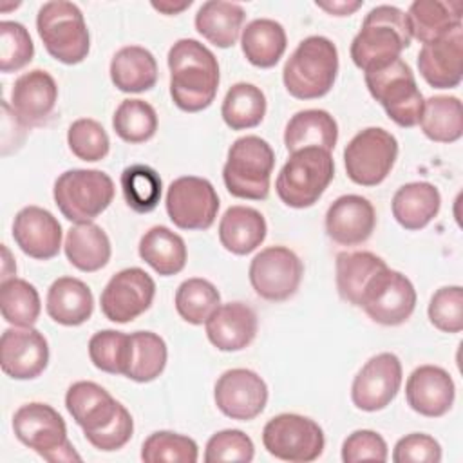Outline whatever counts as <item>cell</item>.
Listing matches in <instances>:
<instances>
[{"label":"cell","instance_id":"36","mask_svg":"<svg viewBox=\"0 0 463 463\" xmlns=\"http://www.w3.org/2000/svg\"><path fill=\"white\" fill-rule=\"evenodd\" d=\"M385 266V260L371 251L338 253L335 260L338 295L351 306L358 307L367 282Z\"/></svg>","mask_w":463,"mask_h":463},{"label":"cell","instance_id":"10","mask_svg":"<svg viewBox=\"0 0 463 463\" xmlns=\"http://www.w3.org/2000/svg\"><path fill=\"white\" fill-rule=\"evenodd\" d=\"M13 432L20 443L34 450L45 461H80L67 438V425L60 412L42 402L22 405L13 416Z\"/></svg>","mask_w":463,"mask_h":463},{"label":"cell","instance_id":"44","mask_svg":"<svg viewBox=\"0 0 463 463\" xmlns=\"http://www.w3.org/2000/svg\"><path fill=\"white\" fill-rule=\"evenodd\" d=\"M141 459L145 463H195L199 447L184 434L157 430L143 441Z\"/></svg>","mask_w":463,"mask_h":463},{"label":"cell","instance_id":"11","mask_svg":"<svg viewBox=\"0 0 463 463\" xmlns=\"http://www.w3.org/2000/svg\"><path fill=\"white\" fill-rule=\"evenodd\" d=\"M262 445L277 459L309 463L322 456L326 438L315 420L295 412H282L264 425Z\"/></svg>","mask_w":463,"mask_h":463},{"label":"cell","instance_id":"34","mask_svg":"<svg viewBox=\"0 0 463 463\" xmlns=\"http://www.w3.org/2000/svg\"><path fill=\"white\" fill-rule=\"evenodd\" d=\"M288 36L284 27L271 18H255L241 33V49L246 60L259 69H271L284 56Z\"/></svg>","mask_w":463,"mask_h":463},{"label":"cell","instance_id":"27","mask_svg":"<svg viewBox=\"0 0 463 463\" xmlns=\"http://www.w3.org/2000/svg\"><path fill=\"white\" fill-rule=\"evenodd\" d=\"M268 224L264 215L251 206H230L219 221L221 246L233 255L255 251L266 239Z\"/></svg>","mask_w":463,"mask_h":463},{"label":"cell","instance_id":"43","mask_svg":"<svg viewBox=\"0 0 463 463\" xmlns=\"http://www.w3.org/2000/svg\"><path fill=\"white\" fill-rule=\"evenodd\" d=\"M157 123L156 109L143 99H123L112 116L114 132L130 145L152 139L157 132Z\"/></svg>","mask_w":463,"mask_h":463},{"label":"cell","instance_id":"46","mask_svg":"<svg viewBox=\"0 0 463 463\" xmlns=\"http://www.w3.org/2000/svg\"><path fill=\"white\" fill-rule=\"evenodd\" d=\"M67 145L78 159L87 163L101 161L110 150L107 130L101 127V123L90 118H80L69 125Z\"/></svg>","mask_w":463,"mask_h":463},{"label":"cell","instance_id":"1","mask_svg":"<svg viewBox=\"0 0 463 463\" xmlns=\"http://www.w3.org/2000/svg\"><path fill=\"white\" fill-rule=\"evenodd\" d=\"M65 407L98 450H119L134 434V420L127 407L94 382H74L65 392Z\"/></svg>","mask_w":463,"mask_h":463},{"label":"cell","instance_id":"48","mask_svg":"<svg viewBox=\"0 0 463 463\" xmlns=\"http://www.w3.org/2000/svg\"><path fill=\"white\" fill-rule=\"evenodd\" d=\"M427 315L430 324L443 333H459L463 329V288L443 286L430 297Z\"/></svg>","mask_w":463,"mask_h":463},{"label":"cell","instance_id":"16","mask_svg":"<svg viewBox=\"0 0 463 463\" xmlns=\"http://www.w3.org/2000/svg\"><path fill=\"white\" fill-rule=\"evenodd\" d=\"M156 282L141 268H125L110 277L101 291L99 306L105 318L127 324L143 315L154 302Z\"/></svg>","mask_w":463,"mask_h":463},{"label":"cell","instance_id":"52","mask_svg":"<svg viewBox=\"0 0 463 463\" xmlns=\"http://www.w3.org/2000/svg\"><path fill=\"white\" fill-rule=\"evenodd\" d=\"M362 4L364 2H360V0H356V2H349V0L347 2L345 0L336 2V0H333V2H317V7L333 14V16H349L356 9H360Z\"/></svg>","mask_w":463,"mask_h":463},{"label":"cell","instance_id":"13","mask_svg":"<svg viewBox=\"0 0 463 463\" xmlns=\"http://www.w3.org/2000/svg\"><path fill=\"white\" fill-rule=\"evenodd\" d=\"M416 289L400 271L385 266L367 282L358 307L380 326H400L416 309Z\"/></svg>","mask_w":463,"mask_h":463},{"label":"cell","instance_id":"15","mask_svg":"<svg viewBox=\"0 0 463 463\" xmlns=\"http://www.w3.org/2000/svg\"><path fill=\"white\" fill-rule=\"evenodd\" d=\"M165 206L177 228L208 230L219 212V195L208 179L183 175L170 183Z\"/></svg>","mask_w":463,"mask_h":463},{"label":"cell","instance_id":"7","mask_svg":"<svg viewBox=\"0 0 463 463\" xmlns=\"http://www.w3.org/2000/svg\"><path fill=\"white\" fill-rule=\"evenodd\" d=\"M369 94L383 107L389 119L398 127L412 128L423 112V96L412 69L402 58L364 72Z\"/></svg>","mask_w":463,"mask_h":463},{"label":"cell","instance_id":"53","mask_svg":"<svg viewBox=\"0 0 463 463\" xmlns=\"http://www.w3.org/2000/svg\"><path fill=\"white\" fill-rule=\"evenodd\" d=\"M190 5H192V0H188V2H181V4H172V2H152V7H154L156 11H159V13H163V14H168V16L181 13V11L188 9Z\"/></svg>","mask_w":463,"mask_h":463},{"label":"cell","instance_id":"37","mask_svg":"<svg viewBox=\"0 0 463 463\" xmlns=\"http://www.w3.org/2000/svg\"><path fill=\"white\" fill-rule=\"evenodd\" d=\"M421 132L434 143H454L463 136V107L456 96H430L420 118Z\"/></svg>","mask_w":463,"mask_h":463},{"label":"cell","instance_id":"32","mask_svg":"<svg viewBox=\"0 0 463 463\" xmlns=\"http://www.w3.org/2000/svg\"><path fill=\"white\" fill-rule=\"evenodd\" d=\"M63 250L67 260L80 271L94 273L110 260V239L96 222H80L67 230Z\"/></svg>","mask_w":463,"mask_h":463},{"label":"cell","instance_id":"14","mask_svg":"<svg viewBox=\"0 0 463 463\" xmlns=\"http://www.w3.org/2000/svg\"><path fill=\"white\" fill-rule=\"evenodd\" d=\"M304 264L286 246H268L250 262L248 277L253 291L269 302H284L293 297L302 282Z\"/></svg>","mask_w":463,"mask_h":463},{"label":"cell","instance_id":"28","mask_svg":"<svg viewBox=\"0 0 463 463\" xmlns=\"http://www.w3.org/2000/svg\"><path fill=\"white\" fill-rule=\"evenodd\" d=\"M439 208V190L427 181H412L400 186L391 203L392 217L409 232L425 228L438 215Z\"/></svg>","mask_w":463,"mask_h":463},{"label":"cell","instance_id":"6","mask_svg":"<svg viewBox=\"0 0 463 463\" xmlns=\"http://www.w3.org/2000/svg\"><path fill=\"white\" fill-rule=\"evenodd\" d=\"M335 177V161L331 152L317 146L291 152L280 168L275 190L279 199L289 208L313 206Z\"/></svg>","mask_w":463,"mask_h":463},{"label":"cell","instance_id":"45","mask_svg":"<svg viewBox=\"0 0 463 463\" xmlns=\"http://www.w3.org/2000/svg\"><path fill=\"white\" fill-rule=\"evenodd\" d=\"M128 349L130 335L116 329L98 331L89 340V358L92 365L109 374L125 376Z\"/></svg>","mask_w":463,"mask_h":463},{"label":"cell","instance_id":"38","mask_svg":"<svg viewBox=\"0 0 463 463\" xmlns=\"http://www.w3.org/2000/svg\"><path fill=\"white\" fill-rule=\"evenodd\" d=\"M166 342L152 331L130 333V349L125 376L137 383H148L166 367Z\"/></svg>","mask_w":463,"mask_h":463},{"label":"cell","instance_id":"29","mask_svg":"<svg viewBox=\"0 0 463 463\" xmlns=\"http://www.w3.org/2000/svg\"><path fill=\"white\" fill-rule=\"evenodd\" d=\"M461 11L463 4L459 0H416L407 11L411 36L423 45L439 40L461 27Z\"/></svg>","mask_w":463,"mask_h":463},{"label":"cell","instance_id":"18","mask_svg":"<svg viewBox=\"0 0 463 463\" xmlns=\"http://www.w3.org/2000/svg\"><path fill=\"white\" fill-rule=\"evenodd\" d=\"M213 400L224 416L250 421L264 411L268 403V385L251 369H228L215 382Z\"/></svg>","mask_w":463,"mask_h":463},{"label":"cell","instance_id":"47","mask_svg":"<svg viewBox=\"0 0 463 463\" xmlns=\"http://www.w3.org/2000/svg\"><path fill=\"white\" fill-rule=\"evenodd\" d=\"M34 56L29 31L20 22H0V71L4 74L24 69Z\"/></svg>","mask_w":463,"mask_h":463},{"label":"cell","instance_id":"9","mask_svg":"<svg viewBox=\"0 0 463 463\" xmlns=\"http://www.w3.org/2000/svg\"><path fill=\"white\" fill-rule=\"evenodd\" d=\"M52 197L61 215L74 222H92L114 199V181L94 168H72L54 181Z\"/></svg>","mask_w":463,"mask_h":463},{"label":"cell","instance_id":"40","mask_svg":"<svg viewBox=\"0 0 463 463\" xmlns=\"http://www.w3.org/2000/svg\"><path fill=\"white\" fill-rule=\"evenodd\" d=\"M0 311L14 327H33L40 317L42 302L36 288L18 277L0 282Z\"/></svg>","mask_w":463,"mask_h":463},{"label":"cell","instance_id":"20","mask_svg":"<svg viewBox=\"0 0 463 463\" xmlns=\"http://www.w3.org/2000/svg\"><path fill=\"white\" fill-rule=\"evenodd\" d=\"M58 101V85L43 69H33L16 78L11 89V109L25 127L43 125Z\"/></svg>","mask_w":463,"mask_h":463},{"label":"cell","instance_id":"49","mask_svg":"<svg viewBox=\"0 0 463 463\" xmlns=\"http://www.w3.org/2000/svg\"><path fill=\"white\" fill-rule=\"evenodd\" d=\"M255 456V445L248 434L239 429H224L210 436L204 447V461H241L250 463Z\"/></svg>","mask_w":463,"mask_h":463},{"label":"cell","instance_id":"22","mask_svg":"<svg viewBox=\"0 0 463 463\" xmlns=\"http://www.w3.org/2000/svg\"><path fill=\"white\" fill-rule=\"evenodd\" d=\"M376 226V212L369 199L347 194L331 203L326 212V233L340 246L365 242Z\"/></svg>","mask_w":463,"mask_h":463},{"label":"cell","instance_id":"4","mask_svg":"<svg viewBox=\"0 0 463 463\" xmlns=\"http://www.w3.org/2000/svg\"><path fill=\"white\" fill-rule=\"evenodd\" d=\"M338 74L336 45L326 36L304 38L282 69L286 90L297 99H318L326 96Z\"/></svg>","mask_w":463,"mask_h":463},{"label":"cell","instance_id":"41","mask_svg":"<svg viewBox=\"0 0 463 463\" xmlns=\"http://www.w3.org/2000/svg\"><path fill=\"white\" fill-rule=\"evenodd\" d=\"M174 304L177 315L184 322L192 326H201L221 306V293L210 280L192 277L179 284V288L175 289Z\"/></svg>","mask_w":463,"mask_h":463},{"label":"cell","instance_id":"12","mask_svg":"<svg viewBox=\"0 0 463 463\" xmlns=\"http://www.w3.org/2000/svg\"><path fill=\"white\" fill-rule=\"evenodd\" d=\"M398 157L396 137L382 127H367L344 148L347 177L360 186H376L391 174Z\"/></svg>","mask_w":463,"mask_h":463},{"label":"cell","instance_id":"33","mask_svg":"<svg viewBox=\"0 0 463 463\" xmlns=\"http://www.w3.org/2000/svg\"><path fill=\"white\" fill-rule=\"evenodd\" d=\"M244 18V7L235 2L208 0L197 9L194 24L204 40L215 47L228 49L241 38Z\"/></svg>","mask_w":463,"mask_h":463},{"label":"cell","instance_id":"54","mask_svg":"<svg viewBox=\"0 0 463 463\" xmlns=\"http://www.w3.org/2000/svg\"><path fill=\"white\" fill-rule=\"evenodd\" d=\"M16 275V264L11 257V251L5 244H2V280L13 279Z\"/></svg>","mask_w":463,"mask_h":463},{"label":"cell","instance_id":"30","mask_svg":"<svg viewBox=\"0 0 463 463\" xmlns=\"http://www.w3.org/2000/svg\"><path fill=\"white\" fill-rule=\"evenodd\" d=\"M338 141V125L335 118L322 109H306L293 114L284 128V145L288 152L317 146L331 152Z\"/></svg>","mask_w":463,"mask_h":463},{"label":"cell","instance_id":"42","mask_svg":"<svg viewBox=\"0 0 463 463\" xmlns=\"http://www.w3.org/2000/svg\"><path fill=\"white\" fill-rule=\"evenodd\" d=\"M125 203L136 213H148L156 210L161 201L163 183L159 174L148 165H130L119 177Z\"/></svg>","mask_w":463,"mask_h":463},{"label":"cell","instance_id":"24","mask_svg":"<svg viewBox=\"0 0 463 463\" xmlns=\"http://www.w3.org/2000/svg\"><path fill=\"white\" fill-rule=\"evenodd\" d=\"M421 78L434 89H454L463 80V27L425 43L418 52Z\"/></svg>","mask_w":463,"mask_h":463},{"label":"cell","instance_id":"35","mask_svg":"<svg viewBox=\"0 0 463 463\" xmlns=\"http://www.w3.org/2000/svg\"><path fill=\"white\" fill-rule=\"evenodd\" d=\"M139 257L161 277H172L184 269L188 251L181 235L166 226H152L137 246Z\"/></svg>","mask_w":463,"mask_h":463},{"label":"cell","instance_id":"39","mask_svg":"<svg viewBox=\"0 0 463 463\" xmlns=\"http://www.w3.org/2000/svg\"><path fill=\"white\" fill-rule=\"evenodd\" d=\"M221 116L232 130L253 128L266 116V96L257 85L239 81L228 89L221 105Z\"/></svg>","mask_w":463,"mask_h":463},{"label":"cell","instance_id":"26","mask_svg":"<svg viewBox=\"0 0 463 463\" xmlns=\"http://www.w3.org/2000/svg\"><path fill=\"white\" fill-rule=\"evenodd\" d=\"M45 309L47 315L60 326H81L92 317L94 297L83 280L74 277H60L49 286Z\"/></svg>","mask_w":463,"mask_h":463},{"label":"cell","instance_id":"17","mask_svg":"<svg viewBox=\"0 0 463 463\" xmlns=\"http://www.w3.org/2000/svg\"><path fill=\"white\" fill-rule=\"evenodd\" d=\"M402 362L394 353L371 356L356 373L351 385V400L356 409L376 412L385 409L402 387Z\"/></svg>","mask_w":463,"mask_h":463},{"label":"cell","instance_id":"2","mask_svg":"<svg viewBox=\"0 0 463 463\" xmlns=\"http://www.w3.org/2000/svg\"><path fill=\"white\" fill-rule=\"evenodd\" d=\"M170 96L177 109L201 112L212 105L219 89L215 54L194 38L177 40L168 51Z\"/></svg>","mask_w":463,"mask_h":463},{"label":"cell","instance_id":"19","mask_svg":"<svg viewBox=\"0 0 463 463\" xmlns=\"http://www.w3.org/2000/svg\"><path fill=\"white\" fill-rule=\"evenodd\" d=\"M49 364V344L34 327H9L0 336V367L13 380L38 378Z\"/></svg>","mask_w":463,"mask_h":463},{"label":"cell","instance_id":"51","mask_svg":"<svg viewBox=\"0 0 463 463\" xmlns=\"http://www.w3.org/2000/svg\"><path fill=\"white\" fill-rule=\"evenodd\" d=\"M394 463H439L441 445L429 434L412 432L400 438L392 449Z\"/></svg>","mask_w":463,"mask_h":463},{"label":"cell","instance_id":"23","mask_svg":"<svg viewBox=\"0 0 463 463\" xmlns=\"http://www.w3.org/2000/svg\"><path fill=\"white\" fill-rule=\"evenodd\" d=\"M13 239L16 246L36 260H49L60 253L61 224L45 208L24 206L13 221Z\"/></svg>","mask_w":463,"mask_h":463},{"label":"cell","instance_id":"31","mask_svg":"<svg viewBox=\"0 0 463 463\" xmlns=\"http://www.w3.org/2000/svg\"><path fill=\"white\" fill-rule=\"evenodd\" d=\"M109 72L114 87L128 94L150 90L157 83V61L141 45H127L116 51Z\"/></svg>","mask_w":463,"mask_h":463},{"label":"cell","instance_id":"5","mask_svg":"<svg viewBox=\"0 0 463 463\" xmlns=\"http://www.w3.org/2000/svg\"><path fill=\"white\" fill-rule=\"evenodd\" d=\"M273 166L271 145L259 136H242L228 148L222 166L224 186L237 199L264 201L269 195Z\"/></svg>","mask_w":463,"mask_h":463},{"label":"cell","instance_id":"25","mask_svg":"<svg viewBox=\"0 0 463 463\" xmlns=\"http://www.w3.org/2000/svg\"><path fill=\"white\" fill-rule=\"evenodd\" d=\"M206 336L213 347L224 353L246 349L259 329L257 313L244 302L221 304L204 322Z\"/></svg>","mask_w":463,"mask_h":463},{"label":"cell","instance_id":"21","mask_svg":"<svg viewBox=\"0 0 463 463\" xmlns=\"http://www.w3.org/2000/svg\"><path fill=\"white\" fill-rule=\"evenodd\" d=\"M456 385L452 376L438 365H420L416 367L405 383V400L407 405L425 416V418H441L445 416L454 403Z\"/></svg>","mask_w":463,"mask_h":463},{"label":"cell","instance_id":"3","mask_svg":"<svg viewBox=\"0 0 463 463\" xmlns=\"http://www.w3.org/2000/svg\"><path fill=\"white\" fill-rule=\"evenodd\" d=\"M407 14L394 5L373 7L351 42V60L364 72L400 58L411 45Z\"/></svg>","mask_w":463,"mask_h":463},{"label":"cell","instance_id":"50","mask_svg":"<svg viewBox=\"0 0 463 463\" xmlns=\"http://www.w3.org/2000/svg\"><path fill=\"white\" fill-rule=\"evenodd\" d=\"M389 449L385 439L371 429H358L351 432L342 443V461H387Z\"/></svg>","mask_w":463,"mask_h":463},{"label":"cell","instance_id":"8","mask_svg":"<svg viewBox=\"0 0 463 463\" xmlns=\"http://www.w3.org/2000/svg\"><path fill=\"white\" fill-rule=\"evenodd\" d=\"M36 31L45 51L65 65L81 63L90 51L83 13L72 2H45L36 14Z\"/></svg>","mask_w":463,"mask_h":463}]
</instances>
